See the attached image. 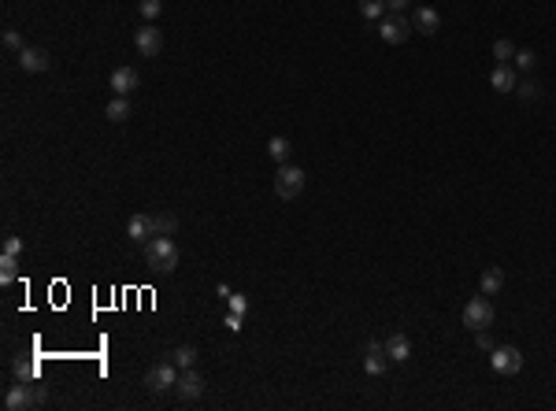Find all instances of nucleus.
Here are the masks:
<instances>
[{
  "label": "nucleus",
  "instance_id": "obj_1",
  "mask_svg": "<svg viewBox=\"0 0 556 411\" xmlns=\"http://www.w3.org/2000/svg\"><path fill=\"white\" fill-rule=\"evenodd\" d=\"M145 263L156 270V274H171V270L178 267V245L171 241V237H153V241H145Z\"/></svg>",
  "mask_w": 556,
  "mask_h": 411
},
{
  "label": "nucleus",
  "instance_id": "obj_2",
  "mask_svg": "<svg viewBox=\"0 0 556 411\" xmlns=\"http://www.w3.org/2000/svg\"><path fill=\"white\" fill-rule=\"evenodd\" d=\"M301 189H304V170L293 167V164H278V175H275V193L278 197L293 200V197H301Z\"/></svg>",
  "mask_w": 556,
  "mask_h": 411
},
{
  "label": "nucleus",
  "instance_id": "obj_3",
  "mask_svg": "<svg viewBox=\"0 0 556 411\" xmlns=\"http://www.w3.org/2000/svg\"><path fill=\"white\" fill-rule=\"evenodd\" d=\"M412 30L415 26H408L404 12H390V15H382V23H379V37L386 41V45H404Z\"/></svg>",
  "mask_w": 556,
  "mask_h": 411
},
{
  "label": "nucleus",
  "instance_id": "obj_4",
  "mask_svg": "<svg viewBox=\"0 0 556 411\" xmlns=\"http://www.w3.org/2000/svg\"><path fill=\"white\" fill-rule=\"evenodd\" d=\"M464 326H471V330H486V326H494V304H489V297H475V300H467V308H464Z\"/></svg>",
  "mask_w": 556,
  "mask_h": 411
},
{
  "label": "nucleus",
  "instance_id": "obj_5",
  "mask_svg": "<svg viewBox=\"0 0 556 411\" xmlns=\"http://www.w3.org/2000/svg\"><path fill=\"white\" fill-rule=\"evenodd\" d=\"M489 367H494L497 374H519L523 371V352L516 344H501V349L489 352Z\"/></svg>",
  "mask_w": 556,
  "mask_h": 411
},
{
  "label": "nucleus",
  "instance_id": "obj_6",
  "mask_svg": "<svg viewBox=\"0 0 556 411\" xmlns=\"http://www.w3.org/2000/svg\"><path fill=\"white\" fill-rule=\"evenodd\" d=\"M178 374H182V371H178L171 360H167V363H156L153 371L145 374V385L153 389V393H167L171 385H178Z\"/></svg>",
  "mask_w": 556,
  "mask_h": 411
},
{
  "label": "nucleus",
  "instance_id": "obj_7",
  "mask_svg": "<svg viewBox=\"0 0 556 411\" xmlns=\"http://www.w3.org/2000/svg\"><path fill=\"white\" fill-rule=\"evenodd\" d=\"M4 408L8 411H26V408H37V396H34V385L19 382L4 393Z\"/></svg>",
  "mask_w": 556,
  "mask_h": 411
},
{
  "label": "nucleus",
  "instance_id": "obj_8",
  "mask_svg": "<svg viewBox=\"0 0 556 411\" xmlns=\"http://www.w3.org/2000/svg\"><path fill=\"white\" fill-rule=\"evenodd\" d=\"M19 67H23L26 74H45L52 67V56L45 49H23L19 52Z\"/></svg>",
  "mask_w": 556,
  "mask_h": 411
},
{
  "label": "nucleus",
  "instance_id": "obj_9",
  "mask_svg": "<svg viewBox=\"0 0 556 411\" xmlns=\"http://www.w3.org/2000/svg\"><path fill=\"white\" fill-rule=\"evenodd\" d=\"M137 85H141V78H137L134 67H115L112 71V93L115 96H130Z\"/></svg>",
  "mask_w": 556,
  "mask_h": 411
},
{
  "label": "nucleus",
  "instance_id": "obj_10",
  "mask_svg": "<svg viewBox=\"0 0 556 411\" xmlns=\"http://www.w3.org/2000/svg\"><path fill=\"white\" fill-rule=\"evenodd\" d=\"M134 45H137L141 56H156V52L164 49V34H159L156 26H141V30L134 34Z\"/></svg>",
  "mask_w": 556,
  "mask_h": 411
},
{
  "label": "nucleus",
  "instance_id": "obj_11",
  "mask_svg": "<svg viewBox=\"0 0 556 411\" xmlns=\"http://www.w3.org/2000/svg\"><path fill=\"white\" fill-rule=\"evenodd\" d=\"M126 237H134V241H153V237H156L153 215H134V219L126 222Z\"/></svg>",
  "mask_w": 556,
  "mask_h": 411
},
{
  "label": "nucleus",
  "instance_id": "obj_12",
  "mask_svg": "<svg viewBox=\"0 0 556 411\" xmlns=\"http://www.w3.org/2000/svg\"><path fill=\"white\" fill-rule=\"evenodd\" d=\"M175 389H178V393L186 396V400H197L200 393H205V378H200L193 367H189V371L178 374V385H175Z\"/></svg>",
  "mask_w": 556,
  "mask_h": 411
},
{
  "label": "nucleus",
  "instance_id": "obj_13",
  "mask_svg": "<svg viewBox=\"0 0 556 411\" xmlns=\"http://www.w3.org/2000/svg\"><path fill=\"white\" fill-rule=\"evenodd\" d=\"M489 85H494L497 93H512L519 85V78H516V71H512L508 63H497L494 74H489Z\"/></svg>",
  "mask_w": 556,
  "mask_h": 411
},
{
  "label": "nucleus",
  "instance_id": "obj_14",
  "mask_svg": "<svg viewBox=\"0 0 556 411\" xmlns=\"http://www.w3.org/2000/svg\"><path fill=\"white\" fill-rule=\"evenodd\" d=\"M386 367H390L386 344H371V349H367V360H363V371H367V374H386Z\"/></svg>",
  "mask_w": 556,
  "mask_h": 411
},
{
  "label": "nucleus",
  "instance_id": "obj_15",
  "mask_svg": "<svg viewBox=\"0 0 556 411\" xmlns=\"http://www.w3.org/2000/svg\"><path fill=\"white\" fill-rule=\"evenodd\" d=\"M412 26L419 30V34H437V26H442V15H437L434 8H415Z\"/></svg>",
  "mask_w": 556,
  "mask_h": 411
},
{
  "label": "nucleus",
  "instance_id": "obj_16",
  "mask_svg": "<svg viewBox=\"0 0 556 411\" xmlns=\"http://www.w3.org/2000/svg\"><path fill=\"white\" fill-rule=\"evenodd\" d=\"M386 352H390V360L393 363H408V356H412V344L404 333H393V338L386 341Z\"/></svg>",
  "mask_w": 556,
  "mask_h": 411
},
{
  "label": "nucleus",
  "instance_id": "obj_17",
  "mask_svg": "<svg viewBox=\"0 0 556 411\" xmlns=\"http://www.w3.org/2000/svg\"><path fill=\"white\" fill-rule=\"evenodd\" d=\"M501 286H505V270H501V267H486L483 270V293L494 297V293H501Z\"/></svg>",
  "mask_w": 556,
  "mask_h": 411
},
{
  "label": "nucleus",
  "instance_id": "obj_18",
  "mask_svg": "<svg viewBox=\"0 0 556 411\" xmlns=\"http://www.w3.org/2000/svg\"><path fill=\"white\" fill-rule=\"evenodd\" d=\"M171 363H175L178 371H189V367L197 363V349H193V344H178V349L171 352Z\"/></svg>",
  "mask_w": 556,
  "mask_h": 411
},
{
  "label": "nucleus",
  "instance_id": "obj_19",
  "mask_svg": "<svg viewBox=\"0 0 556 411\" xmlns=\"http://www.w3.org/2000/svg\"><path fill=\"white\" fill-rule=\"evenodd\" d=\"M267 152H271V159L275 164H290V141H286V137H271V141H267Z\"/></svg>",
  "mask_w": 556,
  "mask_h": 411
},
{
  "label": "nucleus",
  "instance_id": "obj_20",
  "mask_svg": "<svg viewBox=\"0 0 556 411\" xmlns=\"http://www.w3.org/2000/svg\"><path fill=\"white\" fill-rule=\"evenodd\" d=\"M108 119L112 123H126V119H130V100H126V96H112L108 100Z\"/></svg>",
  "mask_w": 556,
  "mask_h": 411
},
{
  "label": "nucleus",
  "instance_id": "obj_21",
  "mask_svg": "<svg viewBox=\"0 0 556 411\" xmlns=\"http://www.w3.org/2000/svg\"><path fill=\"white\" fill-rule=\"evenodd\" d=\"M153 222H156V234H159V237H171V234L178 230V219H175L171 211H156Z\"/></svg>",
  "mask_w": 556,
  "mask_h": 411
},
{
  "label": "nucleus",
  "instance_id": "obj_22",
  "mask_svg": "<svg viewBox=\"0 0 556 411\" xmlns=\"http://www.w3.org/2000/svg\"><path fill=\"white\" fill-rule=\"evenodd\" d=\"M15 274H19V256H0V282H15Z\"/></svg>",
  "mask_w": 556,
  "mask_h": 411
},
{
  "label": "nucleus",
  "instance_id": "obj_23",
  "mask_svg": "<svg viewBox=\"0 0 556 411\" xmlns=\"http://www.w3.org/2000/svg\"><path fill=\"white\" fill-rule=\"evenodd\" d=\"M360 15L375 23V19L386 15V0H360Z\"/></svg>",
  "mask_w": 556,
  "mask_h": 411
},
{
  "label": "nucleus",
  "instance_id": "obj_24",
  "mask_svg": "<svg viewBox=\"0 0 556 411\" xmlns=\"http://www.w3.org/2000/svg\"><path fill=\"white\" fill-rule=\"evenodd\" d=\"M494 60H497V63L516 60V45H512L508 37H497V41H494Z\"/></svg>",
  "mask_w": 556,
  "mask_h": 411
},
{
  "label": "nucleus",
  "instance_id": "obj_25",
  "mask_svg": "<svg viewBox=\"0 0 556 411\" xmlns=\"http://www.w3.org/2000/svg\"><path fill=\"white\" fill-rule=\"evenodd\" d=\"M15 374H19V382H37V363L19 356V360H15Z\"/></svg>",
  "mask_w": 556,
  "mask_h": 411
},
{
  "label": "nucleus",
  "instance_id": "obj_26",
  "mask_svg": "<svg viewBox=\"0 0 556 411\" xmlns=\"http://www.w3.org/2000/svg\"><path fill=\"white\" fill-rule=\"evenodd\" d=\"M159 12H164V0H141V19H159Z\"/></svg>",
  "mask_w": 556,
  "mask_h": 411
},
{
  "label": "nucleus",
  "instance_id": "obj_27",
  "mask_svg": "<svg viewBox=\"0 0 556 411\" xmlns=\"http://www.w3.org/2000/svg\"><path fill=\"white\" fill-rule=\"evenodd\" d=\"M534 63H538V56H534L530 49H523V52H516V67H519V71H530Z\"/></svg>",
  "mask_w": 556,
  "mask_h": 411
},
{
  "label": "nucleus",
  "instance_id": "obj_28",
  "mask_svg": "<svg viewBox=\"0 0 556 411\" xmlns=\"http://www.w3.org/2000/svg\"><path fill=\"white\" fill-rule=\"evenodd\" d=\"M4 252H8V256H23V237H12V234H8V237H4Z\"/></svg>",
  "mask_w": 556,
  "mask_h": 411
},
{
  "label": "nucleus",
  "instance_id": "obj_29",
  "mask_svg": "<svg viewBox=\"0 0 556 411\" xmlns=\"http://www.w3.org/2000/svg\"><path fill=\"white\" fill-rule=\"evenodd\" d=\"M227 304H230V311H238V315H245V311H249V300H245L241 293H230Z\"/></svg>",
  "mask_w": 556,
  "mask_h": 411
},
{
  "label": "nucleus",
  "instance_id": "obj_30",
  "mask_svg": "<svg viewBox=\"0 0 556 411\" xmlns=\"http://www.w3.org/2000/svg\"><path fill=\"white\" fill-rule=\"evenodd\" d=\"M516 93H519V100H534V96H538V85L523 82V85H516Z\"/></svg>",
  "mask_w": 556,
  "mask_h": 411
},
{
  "label": "nucleus",
  "instance_id": "obj_31",
  "mask_svg": "<svg viewBox=\"0 0 556 411\" xmlns=\"http://www.w3.org/2000/svg\"><path fill=\"white\" fill-rule=\"evenodd\" d=\"M4 45H8V49H15V52H23V49H26L23 41H19V34H15V30H4Z\"/></svg>",
  "mask_w": 556,
  "mask_h": 411
},
{
  "label": "nucleus",
  "instance_id": "obj_32",
  "mask_svg": "<svg viewBox=\"0 0 556 411\" xmlns=\"http://www.w3.org/2000/svg\"><path fill=\"white\" fill-rule=\"evenodd\" d=\"M223 326H230V333H238V330H241V315H238V311H227V319H223Z\"/></svg>",
  "mask_w": 556,
  "mask_h": 411
},
{
  "label": "nucleus",
  "instance_id": "obj_33",
  "mask_svg": "<svg viewBox=\"0 0 556 411\" xmlns=\"http://www.w3.org/2000/svg\"><path fill=\"white\" fill-rule=\"evenodd\" d=\"M478 349H486V352H494V338H489L486 330H478Z\"/></svg>",
  "mask_w": 556,
  "mask_h": 411
},
{
  "label": "nucleus",
  "instance_id": "obj_34",
  "mask_svg": "<svg viewBox=\"0 0 556 411\" xmlns=\"http://www.w3.org/2000/svg\"><path fill=\"white\" fill-rule=\"evenodd\" d=\"M408 4H412V0H386V8H390V12H404Z\"/></svg>",
  "mask_w": 556,
  "mask_h": 411
},
{
  "label": "nucleus",
  "instance_id": "obj_35",
  "mask_svg": "<svg viewBox=\"0 0 556 411\" xmlns=\"http://www.w3.org/2000/svg\"><path fill=\"white\" fill-rule=\"evenodd\" d=\"M34 396H37V404H45L49 393H45V385H34Z\"/></svg>",
  "mask_w": 556,
  "mask_h": 411
}]
</instances>
